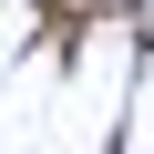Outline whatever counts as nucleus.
<instances>
[{"label":"nucleus","instance_id":"nucleus-1","mask_svg":"<svg viewBox=\"0 0 154 154\" xmlns=\"http://www.w3.org/2000/svg\"><path fill=\"white\" fill-rule=\"evenodd\" d=\"M51 11H62V21H93V11H103V21H113L123 0H51Z\"/></svg>","mask_w":154,"mask_h":154}]
</instances>
